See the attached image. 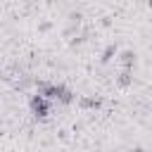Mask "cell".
<instances>
[{"label": "cell", "instance_id": "obj_1", "mask_svg": "<svg viewBox=\"0 0 152 152\" xmlns=\"http://www.w3.org/2000/svg\"><path fill=\"white\" fill-rule=\"evenodd\" d=\"M31 109H33L36 116H48L50 104H48V100H45L43 95H33V97H31Z\"/></svg>", "mask_w": 152, "mask_h": 152}]
</instances>
